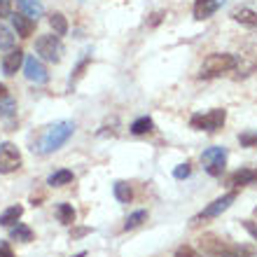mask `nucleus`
<instances>
[{"label": "nucleus", "mask_w": 257, "mask_h": 257, "mask_svg": "<svg viewBox=\"0 0 257 257\" xmlns=\"http://www.w3.org/2000/svg\"><path fill=\"white\" fill-rule=\"evenodd\" d=\"M231 19L248 28H255L257 26V3H241V5H236L231 10Z\"/></svg>", "instance_id": "obj_9"}, {"label": "nucleus", "mask_w": 257, "mask_h": 257, "mask_svg": "<svg viewBox=\"0 0 257 257\" xmlns=\"http://www.w3.org/2000/svg\"><path fill=\"white\" fill-rule=\"evenodd\" d=\"M89 63H91V56H84V59H82L80 63H77V66H75V70H73V77H70V87H75V82L80 80L82 75H84V70H87L89 68Z\"/></svg>", "instance_id": "obj_25"}, {"label": "nucleus", "mask_w": 257, "mask_h": 257, "mask_svg": "<svg viewBox=\"0 0 257 257\" xmlns=\"http://www.w3.org/2000/svg\"><path fill=\"white\" fill-rule=\"evenodd\" d=\"M145 220H148V210H134V213H131V215L126 217V222H124V229H136V227H141L143 222H145Z\"/></svg>", "instance_id": "obj_22"}, {"label": "nucleus", "mask_w": 257, "mask_h": 257, "mask_svg": "<svg viewBox=\"0 0 257 257\" xmlns=\"http://www.w3.org/2000/svg\"><path fill=\"white\" fill-rule=\"evenodd\" d=\"M49 26H52L54 35H66L68 33V21L61 12H54L52 17H49Z\"/></svg>", "instance_id": "obj_21"}, {"label": "nucleus", "mask_w": 257, "mask_h": 257, "mask_svg": "<svg viewBox=\"0 0 257 257\" xmlns=\"http://www.w3.org/2000/svg\"><path fill=\"white\" fill-rule=\"evenodd\" d=\"M176 257H196V250L192 245H180L176 250Z\"/></svg>", "instance_id": "obj_28"}, {"label": "nucleus", "mask_w": 257, "mask_h": 257, "mask_svg": "<svg viewBox=\"0 0 257 257\" xmlns=\"http://www.w3.org/2000/svg\"><path fill=\"white\" fill-rule=\"evenodd\" d=\"M10 236H12L14 241H19V243H31V241H33V229L24 222H17L12 227V231H10Z\"/></svg>", "instance_id": "obj_17"}, {"label": "nucleus", "mask_w": 257, "mask_h": 257, "mask_svg": "<svg viewBox=\"0 0 257 257\" xmlns=\"http://www.w3.org/2000/svg\"><path fill=\"white\" fill-rule=\"evenodd\" d=\"M17 7L21 10V14L31 17L33 21H38L45 14V7H42L40 0H17Z\"/></svg>", "instance_id": "obj_13"}, {"label": "nucleus", "mask_w": 257, "mask_h": 257, "mask_svg": "<svg viewBox=\"0 0 257 257\" xmlns=\"http://www.w3.org/2000/svg\"><path fill=\"white\" fill-rule=\"evenodd\" d=\"M0 17H12V0H0Z\"/></svg>", "instance_id": "obj_27"}, {"label": "nucleus", "mask_w": 257, "mask_h": 257, "mask_svg": "<svg viewBox=\"0 0 257 257\" xmlns=\"http://www.w3.org/2000/svg\"><path fill=\"white\" fill-rule=\"evenodd\" d=\"M243 229L257 241V222H252V220H243Z\"/></svg>", "instance_id": "obj_29"}, {"label": "nucleus", "mask_w": 257, "mask_h": 257, "mask_svg": "<svg viewBox=\"0 0 257 257\" xmlns=\"http://www.w3.org/2000/svg\"><path fill=\"white\" fill-rule=\"evenodd\" d=\"M0 49H7V52L14 49V33L3 24H0Z\"/></svg>", "instance_id": "obj_23"}, {"label": "nucleus", "mask_w": 257, "mask_h": 257, "mask_svg": "<svg viewBox=\"0 0 257 257\" xmlns=\"http://www.w3.org/2000/svg\"><path fill=\"white\" fill-rule=\"evenodd\" d=\"M222 5H224V0H196L194 3V19H199V21L210 19Z\"/></svg>", "instance_id": "obj_10"}, {"label": "nucleus", "mask_w": 257, "mask_h": 257, "mask_svg": "<svg viewBox=\"0 0 257 257\" xmlns=\"http://www.w3.org/2000/svg\"><path fill=\"white\" fill-rule=\"evenodd\" d=\"M201 164H203V169H206L208 176L220 178L224 173V166H227V148H222V145H213V148L203 150Z\"/></svg>", "instance_id": "obj_3"}, {"label": "nucleus", "mask_w": 257, "mask_h": 257, "mask_svg": "<svg viewBox=\"0 0 257 257\" xmlns=\"http://www.w3.org/2000/svg\"><path fill=\"white\" fill-rule=\"evenodd\" d=\"M5 98H7V87L0 82V101H5Z\"/></svg>", "instance_id": "obj_32"}, {"label": "nucleus", "mask_w": 257, "mask_h": 257, "mask_svg": "<svg viewBox=\"0 0 257 257\" xmlns=\"http://www.w3.org/2000/svg\"><path fill=\"white\" fill-rule=\"evenodd\" d=\"M236 201V192H227V194L217 196L215 201H210L206 208L199 213V215L194 217V222H203V220H215V217H220L224 213V210L229 208L231 203Z\"/></svg>", "instance_id": "obj_6"}, {"label": "nucleus", "mask_w": 257, "mask_h": 257, "mask_svg": "<svg viewBox=\"0 0 257 257\" xmlns=\"http://www.w3.org/2000/svg\"><path fill=\"white\" fill-rule=\"evenodd\" d=\"M224 119H227V110L215 108V110H210V112H206V115H194L190 124L194 128H199V131L215 134V131H220L224 126Z\"/></svg>", "instance_id": "obj_5"}, {"label": "nucleus", "mask_w": 257, "mask_h": 257, "mask_svg": "<svg viewBox=\"0 0 257 257\" xmlns=\"http://www.w3.org/2000/svg\"><path fill=\"white\" fill-rule=\"evenodd\" d=\"M255 215H257V208H255Z\"/></svg>", "instance_id": "obj_34"}, {"label": "nucleus", "mask_w": 257, "mask_h": 257, "mask_svg": "<svg viewBox=\"0 0 257 257\" xmlns=\"http://www.w3.org/2000/svg\"><path fill=\"white\" fill-rule=\"evenodd\" d=\"M73 171H68V169H59L54 171L52 176L47 178V185L49 187H63V185H70L73 183Z\"/></svg>", "instance_id": "obj_16"}, {"label": "nucleus", "mask_w": 257, "mask_h": 257, "mask_svg": "<svg viewBox=\"0 0 257 257\" xmlns=\"http://www.w3.org/2000/svg\"><path fill=\"white\" fill-rule=\"evenodd\" d=\"M73 257H87V252L82 250V252H77V255H73Z\"/></svg>", "instance_id": "obj_33"}, {"label": "nucleus", "mask_w": 257, "mask_h": 257, "mask_svg": "<svg viewBox=\"0 0 257 257\" xmlns=\"http://www.w3.org/2000/svg\"><path fill=\"white\" fill-rule=\"evenodd\" d=\"M24 75H26L31 82H35V84H45V82L49 80L47 66L42 63L40 56H26V59H24Z\"/></svg>", "instance_id": "obj_8"}, {"label": "nucleus", "mask_w": 257, "mask_h": 257, "mask_svg": "<svg viewBox=\"0 0 257 257\" xmlns=\"http://www.w3.org/2000/svg\"><path fill=\"white\" fill-rule=\"evenodd\" d=\"M238 66V59L234 54H227V52H215V54H208L201 63V77H215V75L229 73Z\"/></svg>", "instance_id": "obj_2"}, {"label": "nucleus", "mask_w": 257, "mask_h": 257, "mask_svg": "<svg viewBox=\"0 0 257 257\" xmlns=\"http://www.w3.org/2000/svg\"><path fill=\"white\" fill-rule=\"evenodd\" d=\"M257 180V171L255 169H238L236 173L229 176L231 187H243V185H252Z\"/></svg>", "instance_id": "obj_14"}, {"label": "nucleus", "mask_w": 257, "mask_h": 257, "mask_svg": "<svg viewBox=\"0 0 257 257\" xmlns=\"http://www.w3.org/2000/svg\"><path fill=\"white\" fill-rule=\"evenodd\" d=\"M190 173H192V166H190V164H180V166H176V171H173V178L183 180V178H187Z\"/></svg>", "instance_id": "obj_26"}, {"label": "nucleus", "mask_w": 257, "mask_h": 257, "mask_svg": "<svg viewBox=\"0 0 257 257\" xmlns=\"http://www.w3.org/2000/svg\"><path fill=\"white\" fill-rule=\"evenodd\" d=\"M150 131H155V122H152V117H138L134 124H131V134L134 136H145Z\"/></svg>", "instance_id": "obj_19"}, {"label": "nucleus", "mask_w": 257, "mask_h": 257, "mask_svg": "<svg viewBox=\"0 0 257 257\" xmlns=\"http://www.w3.org/2000/svg\"><path fill=\"white\" fill-rule=\"evenodd\" d=\"M14 112H17V101L7 96L5 101H0V117H5V119H12Z\"/></svg>", "instance_id": "obj_24"}, {"label": "nucleus", "mask_w": 257, "mask_h": 257, "mask_svg": "<svg viewBox=\"0 0 257 257\" xmlns=\"http://www.w3.org/2000/svg\"><path fill=\"white\" fill-rule=\"evenodd\" d=\"M35 52L40 59L45 61H52V63H59L63 56V42L59 35H40L35 40Z\"/></svg>", "instance_id": "obj_4"}, {"label": "nucleus", "mask_w": 257, "mask_h": 257, "mask_svg": "<svg viewBox=\"0 0 257 257\" xmlns=\"http://www.w3.org/2000/svg\"><path fill=\"white\" fill-rule=\"evenodd\" d=\"M21 169V152L12 143H0V173H14Z\"/></svg>", "instance_id": "obj_7"}, {"label": "nucleus", "mask_w": 257, "mask_h": 257, "mask_svg": "<svg viewBox=\"0 0 257 257\" xmlns=\"http://www.w3.org/2000/svg\"><path fill=\"white\" fill-rule=\"evenodd\" d=\"M24 215V206H10V208H5L3 213H0V224L3 227H14V224L19 222V217Z\"/></svg>", "instance_id": "obj_15"}, {"label": "nucleus", "mask_w": 257, "mask_h": 257, "mask_svg": "<svg viewBox=\"0 0 257 257\" xmlns=\"http://www.w3.org/2000/svg\"><path fill=\"white\" fill-rule=\"evenodd\" d=\"M24 59H26V56H24L21 49H10V54H5V59H3V73L17 75V70L24 66Z\"/></svg>", "instance_id": "obj_12"}, {"label": "nucleus", "mask_w": 257, "mask_h": 257, "mask_svg": "<svg viewBox=\"0 0 257 257\" xmlns=\"http://www.w3.org/2000/svg\"><path fill=\"white\" fill-rule=\"evenodd\" d=\"M75 134V124L63 119V122H56L52 126L45 128V134L40 136V141L33 150H38L40 155H49V152H56L59 148H63L68 143V138Z\"/></svg>", "instance_id": "obj_1"}, {"label": "nucleus", "mask_w": 257, "mask_h": 257, "mask_svg": "<svg viewBox=\"0 0 257 257\" xmlns=\"http://www.w3.org/2000/svg\"><path fill=\"white\" fill-rule=\"evenodd\" d=\"M56 215H59V222H63V224H75V217H77L70 203H59L56 206Z\"/></svg>", "instance_id": "obj_20"}, {"label": "nucleus", "mask_w": 257, "mask_h": 257, "mask_svg": "<svg viewBox=\"0 0 257 257\" xmlns=\"http://www.w3.org/2000/svg\"><path fill=\"white\" fill-rule=\"evenodd\" d=\"M112 192H115V199L119 203H131V199H134V190H131V185L124 183V180H117L115 187H112Z\"/></svg>", "instance_id": "obj_18"}, {"label": "nucleus", "mask_w": 257, "mask_h": 257, "mask_svg": "<svg viewBox=\"0 0 257 257\" xmlns=\"http://www.w3.org/2000/svg\"><path fill=\"white\" fill-rule=\"evenodd\" d=\"M12 19V26H14V33L19 35V38H31L35 31V21L26 14H12L10 17Z\"/></svg>", "instance_id": "obj_11"}, {"label": "nucleus", "mask_w": 257, "mask_h": 257, "mask_svg": "<svg viewBox=\"0 0 257 257\" xmlns=\"http://www.w3.org/2000/svg\"><path fill=\"white\" fill-rule=\"evenodd\" d=\"M0 257H14L12 245L7 243V241H0Z\"/></svg>", "instance_id": "obj_30"}, {"label": "nucleus", "mask_w": 257, "mask_h": 257, "mask_svg": "<svg viewBox=\"0 0 257 257\" xmlns=\"http://www.w3.org/2000/svg\"><path fill=\"white\" fill-rule=\"evenodd\" d=\"M238 141H241V145H252V143H257V134H243L238 136Z\"/></svg>", "instance_id": "obj_31"}]
</instances>
